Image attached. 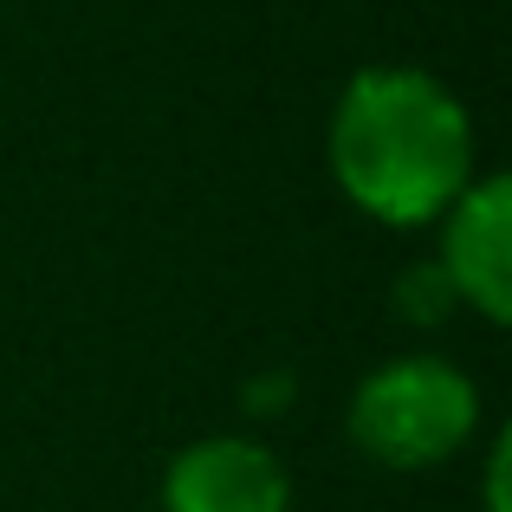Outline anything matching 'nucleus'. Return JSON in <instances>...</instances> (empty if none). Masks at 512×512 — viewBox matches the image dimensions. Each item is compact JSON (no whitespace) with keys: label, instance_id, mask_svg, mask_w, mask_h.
Instances as JSON below:
<instances>
[{"label":"nucleus","instance_id":"nucleus-1","mask_svg":"<svg viewBox=\"0 0 512 512\" xmlns=\"http://www.w3.org/2000/svg\"><path fill=\"white\" fill-rule=\"evenodd\" d=\"M331 175L344 201L383 227L441 221L474 182L467 104L415 65H370L331 111Z\"/></svg>","mask_w":512,"mask_h":512},{"label":"nucleus","instance_id":"nucleus-2","mask_svg":"<svg viewBox=\"0 0 512 512\" xmlns=\"http://www.w3.org/2000/svg\"><path fill=\"white\" fill-rule=\"evenodd\" d=\"M480 389L448 357H389L350 396V441L389 474H422L467 448Z\"/></svg>","mask_w":512,"mask_h":512},{"label":"nucleus","instance_id":"nucleus-3","mask_svg":"<svg viewBox=\"0 0 512 512\" xmlns=\"http://www.w3.org/2000/svg\"><path fill=\"white\" fill-rule=\"evenodd\" d=\"M441 273L487 325L512 318V182L474 175L441 214Z\"/></svg>","mask_w":512,"mask_h":512},{"label":"nucleus","instance_id":"nucleus-4","mask_svg":"<svg viewBox=\"0 0 512 512\" xmlns=\"http://www.w3.org/2000/svg\"><path fill=\"white\" fill-rule=\"evenodd\" d=\"M163 512H292V480L260 441L201 435L169 461Z\"/></svg>","mask_w":512,"mask_h":512},{"label":"nucleus","instance_id":"nucleus-5","mask_svg":"<svg viewBox=\"0 0 512 512\" xmlns=\"http://www.w3.org/2000/svg\"><path fill=\"white\" fill-rule=\"evenodd\" d=\"M487 512H506V435L493 441V461H487Z\"/></svg>","mask_w":512,"mask_h":512}]
</instances>
